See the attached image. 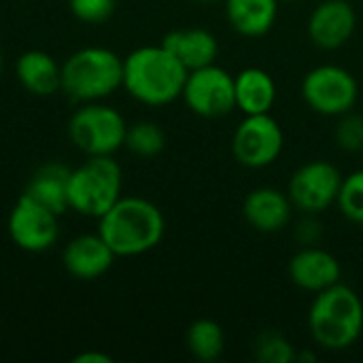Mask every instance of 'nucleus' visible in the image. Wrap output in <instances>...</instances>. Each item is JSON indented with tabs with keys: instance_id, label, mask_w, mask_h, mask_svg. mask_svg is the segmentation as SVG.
Here are the masks:
<instances>
[{
	"instance_id": "f257e3e1",
	"label": "nucleus",
	"mask_w": 363,
	"mask_h": 363,
	"mask_svg": "<svg viewBox=\"0 0 363 363\" xmlns=\"http://www.w3.org/2000/svg\"><path fill=\"white\" fill-rule=\"evenodd\" d=\"M187 72L164 45H145L123 57V89L145 106H168L181 98Z\"/></svg>"
},
{
	"instance_id": "f03ea898",
	"label": "nucleus",
	"mask_w": 363,
	"mask_h": 363,
	"mask_svg": "<svg viewBox=\"0 0 363 363\" xmlns=\"http://www.w3.org/2000/svg\"><path fill=\"white\" fill-rule=\"evenodd\" d=\"M98 234L117 257H136L153 251L164 234L166 219L157 204L140 196H121L100 219Z\"/></svg>"
},
{
	"instance_id": "7ed1b4c3",
	"label": "nucleus",
	"mask_w": 363,
	"mask_h": 363,
	"mask_svg": "<svg viewBox=\"0 0 363 363\" xmlns=\"http://www.w3.org/2000/svg\"><path fill=\"white\" fill-rule=\"evenodd\" d=\"M308 332L325 351H347L363 334V302L359 294L336 283L319 294L308 308Z\"/></svg>"
},
{
	"instance_id": "20e7f679",
	"label": "nucleus",
	"mask_w": 363,
	"mask_h": 363,
	"mask_svg": "<svg viewBox=\"0 0 363 363\" xmlns=\"http://www.w3.org/2000/svg\"><path fill=\"white\" fill-rule=\"evenodd\" d=\"M123 87V57L106 47H83L62 64V91L77 104L98 102Z\"/></svg>"
},
{
	"instance_id": "39448f33",
	"label": "nucleus",
	"mask_w": 363,
	"mask_h": 363,
	"mask_svg": "<svg viewBox=\"0 0 363 363\" xmlns=\"http://www.w3.org/2000/svg\"><path fill=\"white\" fill-rule=\"evenodd\" d=\"M123 172L113 155H89L70 170L68 208L83 217L100 219L119 198Z\"/></svg>"
},
{
	"instance_id": "423d86ee",
	"label": "nucleus",
	"mask_w": 363,
	"mask_h": 363,
	"mask_svg": "<svg viewBox=\"0 0 363 363\" xmlns=\"http://www.w3.org/2000/svg\"><path fill=\"white\" fill-rule=\"evenodd\" d=\"M66 130L70 143L85 153V157L115 155L125 145L128 123L115 106L98 100L79 104V108L70 115Z\"/></svg>"
},
{
	"instance_id": "0eeeda50",
	"label": "nucleus",
	"mask_w": 363,
	"mask_h": 363,
	"mask_svg": "<svg viewBox=\"0 0 363 363\" xmlns=\"http://www.w3.org/2000/svg\"><path fill=\"white\" fill-rule=\"evenodd\" d=\"M302 98L313 113L323 117H340L355 108L359 83L351 70L338 64H321L304 74Z\"/></svg>"
},
{
	"instance_id": "6e6552de",
	"label": "nucleus",
	"mask_w": 363,
	"mask_h": 363,
	"mask_svg": "<svg viewBox=\"0 0 363 363\" xmlns=\"http://www.w3.org/2000/svg\"><path fill=\"white\" fill-rule=\"evenodd\" d=\"M285 147L281 123L270 115H245L232 138V153L238 164L259 170L272 166Z\"/></svg>"
},
{
	"instance_id": "1a4fd4ad",
	"label": "nucleus",
	"mask_w": 363,
	"mask_h": 363,
	"mask_svg": "<svg viewBox=\"0 0 363 363\" xmlns=\"http://www.w3.org/2000/svg\"><path fill=\"white\" fill-rule=\"evenodd\" d=\"M181 98L187 108L200 117H225L236 108L234 77L217 64L189 70Z\"/></svg>"
},
{
	"instance_id": "9d476101",
	"label": "nucleus",
	"mask_w": 363,
	"mask_h": 363,
	"mask_svg": "<svg viewBox=\"0 0 363 363\" xmlns=\"http://www.w3.org/2000/svg\"><path fill=\"white\" fill-rule=\"evenodd\" d=\"M342 179V172L334 164L325 160H313L302 164L291 174L287 196L296 211L306 215H321L336 204Z\"/></svg>"
},
{
	"instance_id": "9b49d317",
	"label": "nucleus",
	"mask_w": 363,
	"mask_h": 363,
	"mask_svg": "<svg viewBox=\"0 0 363 363\" xmlns=\"http://www.w3.org/2000/svg\"><path fill=\"white\" fill-rule=\"evenodd\" d=\"M15 247L28 253H45L60 238V215L21 194L6 221Z\"/></svg>"
},
{
	"instance_id": "f8f14e48",
	"label": "nucleus",
	"mask_w": 363,
	"mask_h": 363,
	"mask_svg": "<svg viewBox=\"0 0 363 363\" xmlns=\"http://www.w3.org/2000/svg\"><path fill=\"white\" fill-rule=\"evenodd\" d=\"M357 28V13L349 0H321L306 23L308 38L323 51L345 47Z\"/></svg>"
},
{
	"instance_id": "ddd939ff",
	"label": "nucleus",
	"mask_w": 363,
	"mask_h": 363,
	"mask_svg": "<svg viewBox=\"0 0 363 363\" xmlns=\"http://www.w3.org/2000/svg\"><path fill=\"white\" fill-rule=\"evenodd\" d=\"M289 279L296 287L308 294H319L336 283H340L342 268L336 255L321 249L319 245L300 247L287 266Z\"/></svg>"
},
{
	"instance_id": "4468645a",
	"label": "nucleus",
	"mask_w": 363,
	"mask_h": 363,
	"mask_svg": "<svg viewBox=\"0 0 363 363\" xmlns=\"http://www.w3.org/2000/svg\"><path fill=\"white\" fill-rule=\"evenodd\" d=\"M115 257L117 255L98 232L70 238L62 253L66 272L77 281H96L104 277L113 268Z\"/></svg>"
},
{
	"instance_id": "2eb2a0df",
	"label": "nucleus",
	"mask_w": 363,
	"mask_h": 363,
	"mask_svg": "<svg viewBox=\"0 0 363 363\" xmlns=\"http://www.w3.org/2000/svg\"><path fill=\"white\" fill-rule=\"evenodd\" d=\"M294 211L296 208L287 191H281L277 187H257L249 191L242 202L245 221L262 234L285 230L294 219Z\"/></svg>"
},
{
	"instance_id": "dca6fc26",
	"label": "nucleus",
	"mask_w": 363,
	"mask_h": 363,
	"mask_svg": "<svg viewBox=\"0 0 363 363\" xmlns=\"http://www.w3.org/2000/svg\"><path fill=\"white\" fill-rule=\"evenodd\" d=\"M15 74L26 91L32 96H53L62 91V64L43 49H28L17 57Z\"/></svg>"
},
{
	"instance_id": "f3484780",
	"label": "nucleus",
	"mask_w": 363,
	"mask_h": 363,
	"mask_svg": "<svg viewBox=\"0 0 363 363\" xmlns=\"http://www.w3.org/2000/svg\"><path fill=\"white\" fill-rule=\"evenodd\" d=\"M162 45L177 55V60L187 68L196 70L217 62L219 55V40L206 28H183L172 30L164 36Z\"/></svg>"
},
{
	"instance_id": "a211bd4d",
	"label": "nucleus",
	"mask_w": 363,
	"mask_h": 363,
	"mask_svg": "<svg viewBox=\"0 0 363 363\" xmlns=\"http://www.w3.org/2000/svg\"><path fill=\"white\" fill-rule=\"evenodd\" d=\"M236 108L242 115H264L277 104V81L264 68L249 66L234 77Z\"/></svg>"
},
{
	"instance_id": "6ab92c4d",
	"label": "nucleus",
	"mask_w": 363,
	"mask_h": 363,
	"mask_svg": "<svg viewBox=\"0 0 363 363\" xmlns=\"http://www.w3.org/2000/svg\"><path fill=\"white\" fill-rule=\"evenodd\" d=\"M68 177H70V168H66L60 162H47L34 170L23 194L62 217L66 211H70L68 208Z\"/></svg>"
},
{
	"instance_id": "aec40b11",
	"label": "nucleus",
	"mask_w": 363,
	"mask_h": 363,
	"mask_svg": "<svg viewBox=\"0 0 363 363\" xmlns=\"http://www.w3.org/2000/svg\"><path fill=\"white\" fill-rule=\"evenodd\" d=\"M230 26L247 38L266 36L279 17L281 0H223Z\"/></svg>"
},
{
	"instance_id": "412c9836",
	"label": "nucleus",
	"mask_w": 363,
	"mask_h": 363,
	"mask_svg": "<svg viewBox=\"0 0 363 363\" xmlns=\"http://www.w3.org/2000/svg\"><path fill=\"white\" fill-rule=\"evenodd\" d=\"M189 353L200 362H217L225 351V332L213 319H198L185 336Z\"/></svg>"
},
{
	"instance_id": "4be33fe9",
	"label": "nucleus",
	"mask_w": 363,
	"mask_h": 363,
	"mask_svg": "<svg viewBox=\"0 0 363 363\" xmlns=\"http://www.w3.org/2000/svg\"><path fill=\"white\" fill-rule=\"evenodd\" d=\"M130 153H134L136 157H155L164 151L166 147V134L164 130L155 123V121H136L132 125H128L125 132V145H123Z\"/></svg>"
},
{
	"instance_id": "5701e85b",
	"label": "nucleus",
	"mask_w": 363,
	"mask_h": 363,
	"mask_svg": "<svg viewBox=\"0 0 363 363\" xmlns=\"http://www.w3.org/2000/svg\"><path fill=\"white\" fill-rule=\"evenodd\" d=\"M336 206L349 221L363 225V168L342 179Z\"/></svg>"
},
{
	"instance_id": "b1692460",
	"label": "nucleus",
	"mask_w": 363,
	"mask_h": 363,
	"mask_svg": "<svg viewBox=\"0 0 363 363\" xmlns=\"http://www.w3.org/2000/svg\"><path fill=\"white\" fill-rule=\"evenodd\" d=\"M253 353L257 362L264 363H291L296 362L294 345L279 332H264L257 336L253 345Z\"/></svg>"
},
{
	"instance_id": "393cba45",
	"label": "nucleus",
	"mask_w": 363,
	"mask_h": 363,
	"mask_svg": "<svg viewBox=\"0 0 363 363\" xmlns=\"http://www.w3.org/2000/svg\"><path fill=\"white\" fill-rule=\"evenodd\" d=\"M336 143L347 153L363 151V117L357 113H345L338 117Z\"/></svg>"
},
{
	"instance_id": "a878e982",
	"label": "nucleus",
	"mask_w": 363,
	"mask_h": 363,
	"mask_svg": "<svg viewBox=\"0 0 363 363\" xmlns=\"http://www.w3.org/2000/svg\"><path fill=\"white\" fill-rule=\"evenodd\" d=\"M117 0H70L72 15L83 23H104L115 13Z\"/></svg>"
},
{
	"instance_id": "bb28decb",
	"label": "nucleus",
	"mask_w": 363,
	"mask_h": 363,
	"mask_svg": "<svg viewBox=\"0 0 363 363\" xmlns=\"http://www.w3.org/2000/svg\"><path fill=\"white\" fill-rule=\"evenodd\" d=\"M321 234H323V228H321V221L317 219V215L302 213V217H300V221L296 223V230H294V238L300 242V247L319 245Z\"/></svg>"
},
{
	"instance_id": "cd10ccee",
	"label": "nucleus",
	"mask_w": 363,
	"mask_h": 363,
	"mask_svg": "<svg viewBox=\"0 0 363 363\" xmlns=\"http://www.w3.org/2000/svg\"><path fill=\"white\" fill-rule=\"evenodd\" d=\"M113 359L102 353H81L74 357V363H111Z\"/></svg>"
},
{
	"instance_id": "c85d7f7f",
	"label": "nucleus",
	"mask_w": 363,
	"mask_h": 363,
	"mask_svg": "<svg viewBox=\"0 0 363 363\" xmlns=\"http://www.w3.org/2000/svg\"><path fill=\"white\" fill-rule=\"evenodd\" d=\"M2 66H4V57H2V51H0V74H2Z\"/></svg>"
},
{
	"instance_id": "c756f323",
	"label": "nucleus",
	"mask_w": 363,
	"mask_h": 363,
	"mask_svg": "<svg viewBox=\"0 0 363 363\" xmlns=\"http://www.w3.org/2000/svg\"><path fill=\"white\" fill-rule=\"evenodd\" d=\"M198 2H217V0H198Z\"/></svg>"
},
{
	"instance_id": "7c9ffc66",
	"label": "nucleus",
	"mask_w": 363,
	"mask_h": 363,
	"mask_svg": "<svg viewBox=\"0 0 363 363\" xmlns=\"http://www.w3.org/2000/svg\"><path fill=\"white\" fill-rule=\"evenodd\" d=\"M287 2H300V0H287Z\"/></svg>"
}]
</instances>
